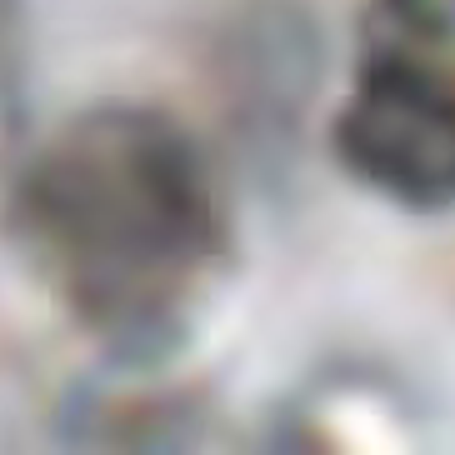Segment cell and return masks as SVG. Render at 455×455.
Segmentation results:
<instances>
[{"label": "cell", "instance_id": "cell-1", "mask_svg": "<svg viewBox=\"0 0 455 455\" xmlns=\"http://www.w3.org/2000/svg\"><path fill=\"white\" fill-rule=\"evenodd\" d=\"M5 230L85 335L121 355L180 340L226 266V211L171 116L100 106L15 175Z\"/></svg>", "mask_w": 455, "mask_h": 455}, {"label": "cell", "instance_id": "cell-2", "mask_svg": "<svg viewBox=\"0 0 455 455\" xmlns=\"http://www.w3.org/2000/svg\"><path fill=\"white\" fill-rule=\"evenodd\" d=\"M346 156L411 201H455V55L395 51L365 70L340 125Z\"/></svg>", "mask_w": 455, "mask_h": 455}, {"label": "cell", "instance_id": "cell-3", "mask_svg": "<svg viewBox=\"0 0 455 455\" xmlns=\"http://www.w3.org/2000/svg\"><path fill=\"white\" fill-rule=\"evenodd\" d=\"M20 116V20H15V0H0V156L15 135Z\"/></svg>", "mask_w": 455, "mask_h": 455}]
</instances>
